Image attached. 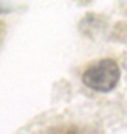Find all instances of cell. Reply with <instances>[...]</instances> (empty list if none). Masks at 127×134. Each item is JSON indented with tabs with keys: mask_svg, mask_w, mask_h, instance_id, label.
Wrapping results in <instances>:
<instances>
[{
	"mask_svg": "<svg viewBox=\"0 0 127 134\" xmlns=\"http://www.w3.org/2000/svg\"><path fill=\"white\" fill-rule=\"evenodd\" d=\"M120 67L111 58H103L92 63L82 75V82L90 90L96 92H110L120 81Z\"/></svg>",
	"mask_w": 127,
	"mask_h": 134,
	"instance_id": "6da1fadb",
	"label": "cell"
}]
</instances>
